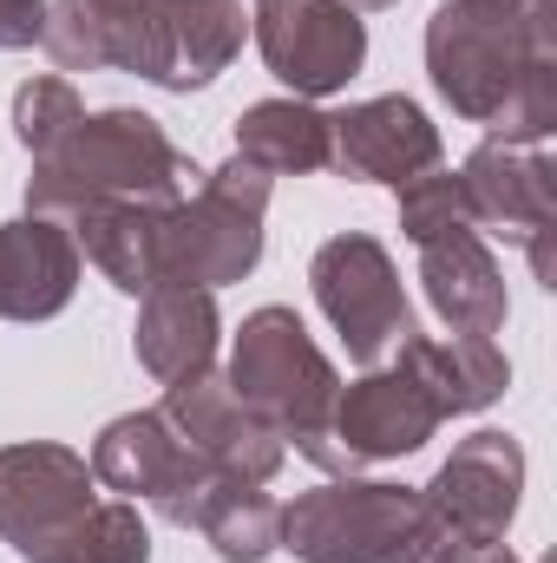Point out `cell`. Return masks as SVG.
Instances as JSON below:
<instances>
[{
    "label": "cell",
    "mask_w": 557,
    "mask_h": 563,
    "mask_svg": "<svg viewBox=\"0 0 557 563\" xmlns=\"http://www.w3.org/2000/svg\"><path fill=\"white\" fill-rule=\"evenodd\" d=\"M315 295L361 367H374L387 347L414 341V314H407V295L394 282V263L368 236H335L315 256Z\"/></svg>",
    "instance_id": "cell-8"
},
{
    "label": "cell",
    "mask_w": 557,
    "mask_h": 563,
    "mask_svg": "<svg viewBox=\"0 0 557 563\" xmlns=\"http://www.w3.org/2000/svg\"><path fill=\"white\" fill-rule=\"evenodd\" d=\"M0 538L33 563H144L132 505H106L99 478L66 445L0 452Z\"/></svg>",
    "instance_id": "cell-3"
},
{
    "label": "cell",
    "mask_w": 557,
    "mask_h": 563,
    "mask_svg": "<svg viewBox=\"0 0 557 563\" xmlns=\"http://www.w3.org/2000/svg\"><path fill=\"white\" fill-rule=\"evenodd\" d=\"M414 511L419 498L401 485H321L282 511L276 544H288L302 563H387Z\"/></svg>",
    "instance_id": "cell-7"
},
{
    "label": "cell",
    "mask_w": 557,
    "mask_h": 563,
    "mask_svg": "<svg viewBox=\"0 0 557 563\" xmlns=\"http://www.w3.org/2000/svg\"><path fill=\"white\" fill-rule=\"evenodd\" d=\"M256 46L302 99L341 92L368 53V26L341 0H256Z\"/></svg>",
    "instance_id": "cell-9"
},
{
    "label": "cell",
    "mask_w": 557,
    "mask_h": 563,
    "mask_svg": "<svg viewBox=\"0 0 557 563\" xmlns=\"http://www.w3.org/2000/svg\"><path fill=\"white\" fill-rule=\"evenodd\" d=\"M40 40L66 73L125 66L171 92H190L230 66L243 46V13L237 0H59L46 7Z\"/></svg>",
    "instance_id": "cell-2"
},
{
    "label": "cell",
    "mask_w": 557,
    "mask_h": 563,
    "mask_svg": "<svg viewBox=\"0 0 557 563\" xmlns=\"http://www.w3.org/2000/svg\"><path fill=\"white\" fill-rule=\"evenodd\" d=\"M419 256H426L433 308L452 321V334L485 341V334L505 321V282H499V263L485 256V243H479L472 230H446V236L419 243Z\"/></svg>",
    "instance_id": "cell-16"
},
{
    "label": "cell",
    "mask_w": 557,
    "mask_h": 563,
    "mask_svg": "<svg viewBox=\"0 0 557 563\" xmlns=\"http://www.w3.org/2000/svg\"><path fill=\"white\" fill-rule=\"evenodd\" d=\"M237 157L256 170H321V164H335V132L321 112H308L295 99H270V106L243 112Z\"/></svg>",
    "instance_id": "cell-19"
},
{
    "label": "cell",
    "mask_w": 557,
    "mask_h": 563,
    "mask_svg": "<svg viewBox=\"0 0 557 563\" xmlns=\"http://www.w3.org/2000/svg\"><path fill=\"white\" fill-rule=\"evenodd\" d=\"M92 478H106L112 492H132V498H151L171 525H190L197 505L223 485L177 432L164 413H132V420L106 426L99 452H92Z\"/></svg>",
    "instance_id": "cell-10"
},
{
    "label": "cell",
    "mask_w": 557,
    "mask_h": 563,
    "mask_svg": "<svg viewBox=\"0 0 557 563\" xmlns=\"http://www.w3.org/2000/svg\"><path fill=\"white\" fill-rule=\"evenodd\" d=\"M171 432L217 472V478H237V485H263L270 472L282 465V439L270 426L256 420L237 394H230V380H210V374H190V380H177L171 394H164V407H157Z\"/></svg>",
    "instance_id": "cell-11"
},
{
    "label": "cell",
    "mask_w": 557,
    "mask_h": 563,
    "mask_svg": "<svg viewBox=\"0 0 557 563\" xmlns=\"http://www.w3.org/2000/svg\"><path fill=\"white\" fill-rule=\"evenodd\" d=\"M86 112H79V99H73V86L66 79H33L20 99H13V125H20V144L40 157V151H53V144L66 139L73 125H79Z\"/></svg>",
    "instance_id": "cell-22"
},
{
    "label": "cell",
    "mask_w": 557,
    "mask_h": 563,
    "mask_svg": "<svg viewBox=\"0 0 557 563\" xmlns=\"http://www.w3.org/2000/svg\"><path fill=\"white\" fill-rule=\"evenodd\" d=\"M433 426H439V407L426 400V387L407 367L374 374V380L348 387V400H335V465L414 452V445H426Z\"/></svg>",
    "instance_id": "cell-13"
},
{
    "label": "cell",
    "mask_w": 557,
    "mask_h": 563,
    "mask_svg": "<svg viewBox=\"0 0 557 563\" xmlns=\"http://www.w3.org/2000/svg\"><path fill=\"white\" fill-rule=\"evenodd\" d=\"M210 347H217V308H210V288H190V282H157V288H144L139 361L164 380V387L204 374Z\"/></svg>",
    "instance_id": "cell-17"
},
{
    "label": "cell",
    "mask_w": 557,
    "mask_h": 563,
    "mask_svg": "<svg viewBox=\"0 0 557 563\" xmlns=\"http://www.w3.org/2000/svg\"><path fill=\"white\" fill-rule=\"evenodd\" d=\"M335 132V164L354 170V177H387V184H407L414 170H426L439 157L433 125L419 119V106L407 99H374V106H354L348 119H328Z\"/></svg>",
    "instance_id": "cell-14"
},
{
    "label": "cell",
    "mask_w": 557,
    "mask_h": 563,
    "mask_svg": "<svg viewBox=\"0 0 557 563\" xmlns=\"http://www.w3.org/2000/svg\"><path fill=\"white\" fill-rule=\"evenodd\" d=\"M197 164L157 132V119L144 112H99L79 119L53 151H40L33 170V210H106V203H132V210H171L197 190Z\"/></svg>",
    "instance_id": "cell-4"
},
{
    "label": "cell",
    "mask_w": 557,
    "mask_h": 563,
    "mask_svg": "<svg viewBox=\"0 0 557 563\" xmlns=\"http://www.w3.org/2000/svg\"><path fill=\"white\" fill-rule=\"evenodd\" d=\"M348 7H354V13H361V7H387V0H348Z\"/></svg>",
    "instance_id": "cell-24"
},
{
    "label": "cell",
    "mask_w": 557,
    "mask_h": 563,
    "mask_svg": "<svg viewBox=\"0 0 557 563\" xmlns=\"http://www.w3.org/2000/svg\"><path fill=\"white\" fill-rule=\"evenodd\" d=\"M230 394L276 439H295L315 465H335V367L315 354L288 308H263L243 321Z\"/></svg>",
    "instance_id": "cell-5"
},
{
    "label": "cell",
    "mask_w": 557,
    "mask_h": 563,
    "mask_svg": "<svg viewBox=\"0 0 557 563\" xmlns=\"http://www.w3.org/2000/svg\"><path fill=\"white\" fill-rule=\"evenodd\" d=\"M79 276L73 236L46 217L33 223H0V314L7 321H40L53 308H66Z\"/></svg>",
    "instance_id": "cell-15"
},
{
    "label": "cell",
    "mask_w": 557,
    "mask_h": 563,
    "mask_svg": "<svg viewBox=\"0 0 557 563\" xmlns=\"http://www.w3.org/2000/svg\"><path fill=\"white\" fill-rule=\"evenodd\" d=\"M401 367L426 387V400L446 413H472L485 400H499L505 387V361L492 354V341L452 334V341H401Z\"/></svg>",
    "instance_id": "cell-18"
},
{
    "label": "cell",
    "mask_w": 557,
    "mask_h": 563,
    "mask_svg": "<svg viewBox=\"0 0 557 563\" xmlns=\"http://www.w3.org/2000/svg\"><path fill=\"white\" fill-rule=\"evenodd\" d=\"M210 544H217V558L223 563H256L276 551V531H282V511L256 492V485H237V478H223L204 505H197V518H190Z\"/></svg>",
    "instance_id": "cell-20"
},
{
    "label": "cell",
    "mask_w": 557,
    "mask_h": 563,
    "mask_svg": "<svg viewBox=\"0 0 557 563\" xmlns=\"http://www.w3.org/2000/svg\"><path fill=\"white\" fill-rule=\"evenodd\" d=\"M499 563H512V558H499Z\"/></svg>",
    "instance_id": "cell-25"
},
{
    "label": "cell",
    "mask_w": 557,
    "mask_h": 563,
    "mask_svg": "<svg viewBox=\"0 0 557 563\" xmlns=\"http://www.w3.org/2000/svg\"><path fill=\"white\" fill-rule=\"evenodd\" d=\"M263 203H270V177L237 157L230 170L197 184L184 203L151 217V276L190 282V288L237 282L263 256Z\"/></svg>",
    "instance_id": "cell-6"
},
{
    "label": "cell",
    "mask_w": 557,
    "mask_h": 563,
    "mask_svg": "<svg viewBox=\"0 0 557 563\" xmlns=\"http://www.w3.org/2000/svg\"><path fill=\"white\" fill-rule=\"evenodd\" d=\"M433 86L505 144L551 132V0H446L426 26Z\"/></svg>",
    "instance_id": "cell-1"
},
{
    "label": "cell",
    "mask_w": 557,
    "mask_h": 563,
    "mask_svg": "<svg viewBox=\"0 0 557 563\" xmlns=\"http://www.w3.org/2000/svg\"><path fill=\"white\" fill-rule=\"evenodd\" d=\"M401 230L414 243H433L446 230H472L459 177H407V190H401Z\"/></svg>",
    "instance_id": "cell-21"
},
{
    "label": "cell",
    "mask_w": 557,
    "mask_h": 563,
    "mask_svg": "<svg viewBox=\"0 0 557 563\" xmlns=\"http://www.w3.org/2000/svg\"><path fill=\"white\" fill-rule=\"evenodd\" d=\"M459 190H466L472 223H499L505 236L532 243L538 276H551L545 230H551V210H557V203H551V164H545L538 151H532V157H518L512 144H485V151L466 164Z\"/></svg>",
    "instance_id": "cell-12"
},
{
    "label": "cell",
    "mask_w": 557,
    "mask_h": 563,
    "mask_svg": "<svg viewBox=\"0 0 557 563\" xmlns=\"http://www.w3.org/2000/svg\"><path fill=\"white\" fill-rule=\"evenodd\" d=\"M46 33V0H0V46H33Z\"/></svg>",
    "instance_id": "cell-23"
}]
</instances>
